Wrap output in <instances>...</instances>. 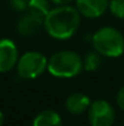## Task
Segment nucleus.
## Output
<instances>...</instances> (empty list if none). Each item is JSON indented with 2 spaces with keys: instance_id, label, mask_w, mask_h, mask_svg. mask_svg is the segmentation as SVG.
Segmentation results:
<instances>
[{
  "instance_id": "obj_1",
  "label": "nucleus",
  "mask_w": 124,
  "mask_h": 126,
  "mask_svg": "<svg viewBox=\"0 0 124 126\" xmlns=\"http://www.w3.org/2000/svg\"><path fill=\"white\" fill-rule=\"evenodd\" d=\"M80 25V14L77 7L71 5H57L50 9L44 17L46 33L57 41H66L74 36Z\"/></svg>"
},
{
  "instance_id": "obj_2",
  "label": "nucleus",
  "mask_w": 124,
  "mask_h": 126,
  "mask_svg": "<svg viewBox=\"0 0 124 126\" xmlns=\"http://www.w3.org/2000/svg\"><path fill=\"white\" fill-rule=\"evenodd\" d=\"M84 69L82 56L72 50H60L47 60V71L57 79H72Z\"/></svg>"
},
{
  "instance_id": "obj_3",
  "label": "nucleus",
  "mask_w": 124,
  "mask_h": 126,
  "mask_svg": "<svg viewBox=\"0 0 124 126\" xmlns=\"http://www.w3.org/2000/svg\"><path fill=\"white\" fill-rule=\"evenodd\" d=\"M91 43L94 49L106 58H119L124 53L123 34L110 26L97 30L91 37Z\"/></svg>"
},
{
  "instance_id": "obj_4",
  "label": "nucleus",
  "mask_w": 124,
  "mask_h": 126,
  "mask_svg": "<svg viewBox=\"0 0 124 126\" xmlns=\"http://www.w3.org/2000/svg\"><path fill=\"white\" fill-rule=\"evenodd\" d=\"M17 74L21 79L33 80L39 77L47 69V59L39 51H27L18 58L16 64Z\"/></svg>"
},
{
  "instance_id": "obj_5",
  "label": "nucleus",
  "mask_w": 124,
  "mask_h": 126,
  "mask_svg": "<svg viewBox=\"0 0 124 126\" xmlns=\"http://www.w3.org/2000/svg\"><path fill=\"white\" fill-rule=\"evenodd\" d=\"M88 119L90 126H112L116 119V111L107 100L97 99L90 103Z\"/></svg>"
},
{
  "instance_id": "obj_6",
  "label": "nucleus",
  "mask_w": 124,
  "mask_h": 126,
  "mask_svg": "<svg viewBox=\"0 0 124 126\" xmlns=\"http://www.w3.org/2000/svg\"><path fill=\"white\" fill-rule=\"evenodd\" d=\"M18 49L11 39H0V72L12 70L18 61Z\"/></svg>"
},
{
  "instance_id": "obj_7",
  "label": "nucleus",
  "mask_w": 124,
  "mask_h": 126,
  "mask_svg": "<svg viewBox=\"0 0 124 126\" xmlns=\"http://www.w3.org/2000/svg\"><path fill=\"white\" fill-rule=\"evenodd\" d=\"M76 7L80 16L97 18L102 16L108 7V0H76Z\"/></svg>"
},
{
  "instance_id": "obj_8",
  "label": "nucleus",
  "mask_w": 124,
  "mask_h": 126,
  "mask_svg": "<svg viewBox=\"0 0 124 126\" xmlns=\"http://www.w3.org/2000/svg\"><path fill=\"white\" fill-rule=\"evenodd\" d=\"M41 26H44V18L28 11L18 20L16 28L21 36L31 37V36H34L35 33L39 32Z\"/></svg>"
},
{
  "instance_id": "obj_9",
  "label": "nucleus",
  "mask_w": 124,
  "mask_h": 126,
  "mask_svg": "<svg viewBox=\"0 0 124 126\" xmlns=\"http://www.w3.org/2000/svg\"><path fill=\"white\" fill-rule=\"evenodd\" d=\"M90 103L91 102L88 95L78 92V93H73L67 97V99L65 102V107L68 113H71L73 115H80L89 109Z\"/></svg>"
},
{
  "instance_id": "obj_10",
  "label": "nucleus",
  "mask_w": 124,
  "mask_h": 126,
  "mask_svg": "<svg viewBox=\"0 0 124 126\" xmlns=\"http://www.w3.org/2000/svg\"><path fill=\"white\" fill-rule=\"evenodd\" d=\"M33 126H62V119L57 111L46 109L34 118Z\"/></svg>"
},
{
  "instance_id": "obj_11",
  "label": "nucleus",
  "mask_w": 124,
  "mask_h": 126,
  "mask_svg": "<svg viewBox=\"0 0 124 126\" xmlns=\"http://www.w3.org/2000/svg\"><path fill=\"white\" fill-rule=\"evenodd\" d=\"M28 11L44 18L50 11V2L49 0H29Z\"/></svg>"
},
{
  "instance_id": "obj_12",
  "label": "nucleus",
  "mask_w": 124,
  "mask_h": 126,
  "mask_svg": "<svg viewBox=\"0 0 124 126\" xmlns=\"http://www.w3.org/2000/svg\"><path fill=\"white\" fill-rule=\"evenodd\" d=\"M83 65H84V69L89 72L97 70L101 65V55L96 50L89 51L83 59Z\"/></svg>"
},
{
  "instance_id": "obj_13",
  "label": "nucleus",
  "mask_w": 124,
  "mask_h": 126,
  "mask_svg": "<svg viewBox=\"0 0 124 126\" xmlns=\"http://www.w3.org/2000/svg\"><path fill=\"white\" fill-rule=\"evenodd\" d=\"M108 9L114 17L124 20V0H110Z\"/></svg>"
},
{
  "instance_id": "obj_14",
  "label": "nucleus",
  "mask_w": 124,
  "mask_h": 126,
  "mask_svg": "<svg viewBox=\"0 0 124 126\" xmlns=\"http://www.w3.org/2000/svg\"><path fill=\"white\" fill-rule=\"evenodd\" d=\"M11 7L16 11H26L28 10L29 0H9Z\"/></svg>"
},
{
  "instance_id": "obj_15",
  "label": "nucleus",
  "mask_w": 124,
  "mask_h": 126,
  "mask_svg": "<svg viewBox=\"0 0 124 126\" xmlns=\"http://www.w3.org/2000/svg\"><path fill=\"white\" fill-rule=\"evenodd\" d=\"M116 103L122 110H124V87H122L118 91L117 97H116Z\"/></svg>"
},
{
  "instance_id": "obj_16",
  "label": "nucleus",
  "mask_w": 124,
  "mask_h": 126,
  "mask_svg": "<svg viewBox=\"0 0 124 126\" xmlns=\"http://www.w3.org/2000/svg\"><path fill=\"white\" fill-rule=\"evenodd\" d=\"M50 1L52 4H55V5H67L71 1H73V0H50Z\"/></svg>"
},
{
  "instance_id": "obj_17",
  "label": "nucleus",
  "mask_w": 124,
  "mask_h": 126,
  "mask_svg": "<svg viewBox=\"0 0 124 126\" xmlns=\"http://www.w3.org/2000/svg\"><path fill=\"white\" fill-rule=\"evenodd\" d=\"M2 123H4V114H2V111L0 110V126L2 125Z\"/></svg>"
}]
</instances>
